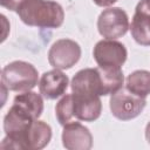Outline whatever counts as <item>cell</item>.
I'll return each mask as SVG.
<instances>
[{
  "mask_svg": "<svg viewBox=\"0 0 150 150\" xmlns=\"http://www.w3.org/2000/svg\"><path fill=\"white\" fill-rule=\"evenodd\" d=\"M16 13L25 25L32 27L59 28L64 21L62 6L52 0H23Z\"/></svg>",
  "mask_w": 150,
  "mask_h": 150,
  "instance_id": "6da1fadb",
  "label": "cell"
},
{
  "mask_svg": "<svg viewBox=\"0 0 150 150\" xmlns=\"http://www.w3.org/2000/svg\"><path fill=\"white\" fill-rule=\"evenodd\" d=\"M36 68L26 61H13L6 64L1 70V83L12 91L32 90L39 83Z\"/></svg>",
  "mask_w": 150,
  "mask_h": 150,
  "instance_id": "7a4b0ae2",
  "label": "cell"
},
{
  "mask_svg": "<svg viewBox=\"0 0 150 150\" xmlns=\"http://www.w3.org/2000/svg\"><path fill=\"white\" fill-rule=\"evenodd\" d=\"M146 101L130 93L127 88H121L118 91L111 95L109 107L112 116L121 121H129L137 117L144 110Z\"/></svg>",
  "mask_w": 150,
  "mask_h": 150,
  "instance_id": "3957f363",
  "label": "cell"
},
{
  "mask_svg": "<svg viewBox=\"0 0 150 150\" xmlns=\"http://www.w3.org/2000/svg\"><path fill=\"white\" fill-rule=\"evenodd\" d=\"M129 18L121 7H110L101 12L97 19L98 33L105 39H118L128 32Z\"/></svg>",
  "mask_w": 150,
  "mask_h": 150,
  "instance_id": "277c9868",
  "label": "cell"
},
{
  "mask_svg": "<svg viewBox=\"0 0 150 150\" xmlns=\"http://www.w3.org/2000/svg\"><path fill=\"white\" fill-rule=\"evenodd\" d=\"M81 57V47L70 39L55 41L48 50V62L56 69H69L75 66Z\"/></svg>",
  "mask_w": 150,
  "mask_h": 150,
  "instance_id": "5b68a950",
  "label": "cell"
},
{
  "mask_svg": "<svg viewBox=\"0 0 150 150\" xmlns=\"http://www.w3.org/2000/svg\"><path fill=\"white\" fill-rule=\"evenodd\" d=\"M93 55L100 67H122L127 61L128 52L120 41L104 39L95 45Z\"/></svg>",
  "mask_w": 150,
  "mask_h": 150,
  "instance_id": "8992f818",
  "label": "cell"
},
{
  "mask_svg": "<svg viewBox=\"0 0 150 150\" xmlns=\"http://www.w3.org/2000/svg\"><path fill=\"white\" fill-rule=\"evenodd\" d=\"M62 144L68 150H89L93 146V135L80 122H69L63 125Z\"/></svg>",
  "mask_w": 150,
  "mask_h": 150,
  "instance_id": "52a82bcc",
  "label": "cell"
},
{
  "mask_svg": "<svg viewBox=\"0 0 150 150\" xmlns=\"http://www.w3.org/2000/svg\"><path fill=\"white\" fill-rule=\"evenodd\" d=\"M70 88L71 93L74 94H90L103 96L98 68H84L79 70L71 79Z\"/></svg>",
  "mask_w": 150,
  "mask_h": 150,
  "instance_id": "ba28073f",
  "label": "cell"
},
{
  "mask_svg": "<svg viewBox=\"0 0 150 150\" xmlns=\"http://www.w3.org/2000/svg\"><path fill=\"white\" fill-rule=\"evenodd\" d=\"M73 96V109L74 117L79 121L93 122L96 121L102 111V102L100 96L90 94H74Z\"/></svg>",
  "mask_w": 150,
  "mask_h": 150,
  "instance_id": "9c48e42d",
  "label": "cell"
},
{
  "mask_svg": "<svg viewBox=\"0 0 150 150\" xmlns=\"http://www.w3.org/2000/svg\"><path fill=\"white\" fill-rule=\"evenodd\" d=\"M68 84V76L61 69L54 68L42 74L39 81V90L45 98L55 100L66 93Z\"/></svg>",
  "mask_w": 150,
  "mask_h": 150,
  "instance_id": "30bf717a",
  "label": "cell"
},
{
  "mask_svg": "<svg viewBox=\"0 0 150 150\" xmlns=\"http://www.w3.org/2000/svg\"><path fill=\"white\" fill-rule=\"evenodd\" d=\"M52 139V128L43 121L34 120L23 136V150H41Z\"/></svg>",
  "mask_w": 150,
  "mask_h": 150,
  "instance_id": "8fae6325",
  "label": "cell"
},
{
  "mask_svg": "<svg viewBox=\"0 0 150 150\" xmlns=\"http://www.w3.org/2000/svg\"><path fill=\"white\" fill-rule=\"evenodd\" d=\"M130 32L134 40L141 46H150V11L139 2L135 8Z\"/></svg>",
  "mask_w": 150,
  "mask_h": 150,
  "instance_id": "7c38bea8",
  "label": "cell"
},
{
  "mask_svg": "<svg viewBox=\"0 0 150 150\" xmlns=\"http://www.w3.org/2000/svg\"><path fill=\"white\" fill-rule=\"evenodd\" d=\"M13 105L32 120H38L43 111V98L40 94L27 90L14 97Z\"/></svg>",
  "mask_w": 150,
  "mask_h": 150,
  "instance_id": "4fadbf2b",
  "label": "cell"
},
{
  "mask_svg": "<svg viewBox=\"0 0 150 150\" xmlns=\"http://www.w3.org/2000/svg\"><path fill=\"white\" fill-rule=\"evenodd\" d=\"M102 82L103 96L112 95L123 88L124 76L121 67H97Z\"/></svg>",
  "mask_w": 150,
  "mask_h": 150,
  "instance_id": "5bb4252c",
  "label": "cell"
},
{
  "mask_svg": "<svg viewBox=\"0 0 150 150\" xmlns=\"http://www.w3.org/2000/svg\"><path fill=\"white\" fill-rule=\"evenodd\" d=\"M125 88L130 93L145 98L150 94V71L144 69L132 71L127 77Z\"/></svg>",
  "mask_w": 150,
  "mask_h": 150,
  "instance_id": "9a60e30c",
  "label": "cell"
},
{
  "mask_svg": "<svg viewBox=\"0 0 150 150\" xmlns=\"http://www.w3.org/2000/svg\"><path fill=\"white\" fill-rule=\"evenodd\" d=\"M55 115L61 125H66L69 122H73L74 109H73V96L71 94L63 95L55 107Z\"/></svg>",
  "mask_w": 150,
  "mask_h": 150,
  "instance_id": "2e32d148",
  "label": "cell"
},
{
  "mask_svg": "<svg viewBox=\"0 0 150 150\" xmlns=\"http://www.w3.org/2000/svg\"><path fill=\"white\" fill-rule=\"evenodd\" d=\"M23 2V0H0V5L4 8H7L9 11H18L20 5Z\"/></svg>",
  "mask_w": 150,
  "mask_h": 150,
  "instance_id": "e0dca14e",
  "label": "cell"
},
{
  "mask_svg": "<svg viewBox=\"0 0 150 150\" xmlns=\"http://www.w3.org/2000/svg\"><path fill=\"white\" fill-rule=\"evenodd\" d=\"M97 6H100V7H108V6H111V5H114L116 1H118V0H93Z\"/></svg>",
  "mask_w": 150,
  "mask_h": 150,
  "instance_id": "ac0fdd59",
  "label": "cell"
},
{
  "mask_svg": "<svg viewBox=\"0 0 150 150\" xmlns=\"http://www.w3.org/2000/svg\"><path fill=\"white\" fill-rule=\"evenodd\" d=\"M145 139H146L148 144L150 145V121L148 122V124L145 127Z\"/></svg>",
  "mask_w": 150,
  "mask_h": 150,
  "instance_id": "d6986e66",
  "label": "cell"
},
{
  "mask_svg": "<svg viewBox=\"0 0 150 150\" xmlns=\"http://www.w3.org/2000/svg\"><path fill=\"white\" fill-rule=\"evenodd\" d=\"M139 4H141L143 7H145L146 9H149V11H150V0H141V1H139Z\"/></svg>",
  "mask_w": 150,
  "mask_h": 150,
  "instance_id": "ffe728a7",
  "label": "cell"
}]
</instances>
